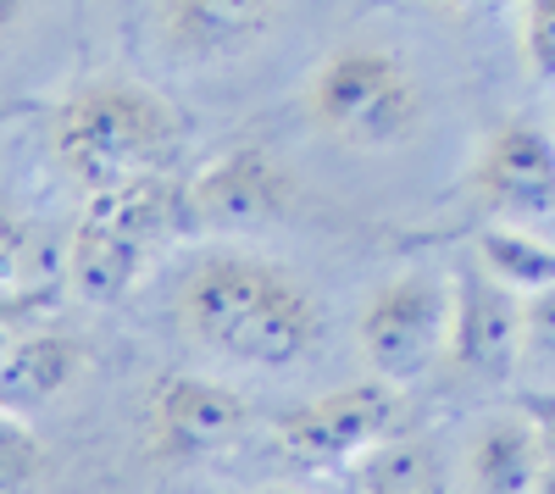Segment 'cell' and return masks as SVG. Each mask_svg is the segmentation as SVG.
<instances>
[{"label": "cell", "mask_w": 555, "mask_h": 494, "mask_svg": "<svg viewBox=\"0 0 555 494\" xmlns=\"http://www.w3.org/2000/svg\"><path fill=\"white\" fill-rule=\"evenodd\" d=\"M172 311L201 350L240 367H289L322 339V306L311 300V289L245 250L201 256L183 273Z\"/></svg>", "instance_id": "1"}, {"label": "cell", "mask_w": 555, "mask_h": 494, "mask_svg": "<svg viewBox=\"0 0 555 494\" xmlns=\"http://www.w3.org/2000/svg\"><path fill=\"white\" fill-rule=\"evenodd\" d=\"M51 140L89 195L167 178L183 151V122L156 89L133 78H89L56 106Z\"/></svg>", "instance_id": "2"}, {"label": "cell", "mask_w": 555, "mask_h": 494, "mask_svg": "<svg viewBox=\"0 0 555 494\" xmlns=\"http://www.w3.org/2000/svg\"><path fill=\"white\" fill-rule=\"evenodd\" d=\"M300 106L322 140H334L345 151H366V156L405 151L428 122V95L416 83V73L389 44H373V39H350L322 56L300 89Z\"/></svg>", "instance_id": "3"}, {"label": "cell", "mask_w": 555, "mask_h": 494, "mask_svg": "<svg viewBox=\"0 0 555 494\" xmlns=\"http://www.w3.org/2000/svg\"><path fill=\"white\" fill-rule=\"evenodd\" d=\"M178 222V195L167 178H145V184H122L89 195L78 229H73V284L89 300H117L139 284L151 256L167 245Z\"/></svg>", "instance_id": "4"}, {"label": "cell", "mask_w": 555, "mask_h": 494, "mask_svg": "<svg viewBox=\"0 0 555 494\" xmlns=\"http://www.w3.org/2000/svg\"><path fill=\"white\" fill-rule=\"evenodd\" d=\"M450 317L455 295L428 273L389 278L356 317V344L384 384H416L428 378L439 355H450Z\"/></svg>", "instance_id": "5"}, {"label": "cell", "mask_w": 555, "mask_h": 494, "mask_svg": "<svg viewBox=\"0 0 555 494\" xmlns=\"http://www.w3.org/2000/svg\"><path fill=\"white\" fill-rule=\"evenodd\" d=\"M467 190L494 222H555V133L528 117L494 122L467 167Z\"/></svg>", "instance_id": "6"}, {"label": "cell", "mask_w": 555, "mask_h": 494, "mask_svg": "<svg viewBox=\"0 0 555 494\" xmlns=\"http://www.w3.org/2000/svg\"><path fill=\"white\" fill-rule=\"evenodd\" d=\"M400 428L395 384H345L322 400H306L300 412L278 422V451L306 472H328L361 461L373 444H384Z\"/></svg>", "instance_id": "7"}, {"label": "cell", "mask_w": 555, "mask_h": 494, "mask_svg": "<svg viewBox=\"0 0 555 494\" xmlns=\"http://www.w3.org/2000/svg\"><path fill=\"white\" fill-rule=\"evenodd\" d=\"M295 167H284L267 145H240L222 151L211 167H201V178L190 184V217L206 222V229H272L295 211Z\"/></svg>", "instance_id": "8"}, {"label": "cell", "mask_w": 555, "mask_h": 494, "mask_svg": "<svg viewBox=\"0 0 555 494\" xmlns=\"http://www.w3.org/2000/svg\"><path fill=\"white\" fill-rule=\"evenodd\" d=\"M289 0H156V39L183 67L256 56L284 28Z\"/></svg>", "instance_id": "9"}, {"label": "cell", "mask_w": 555, "mask_h": 494, "mask_svg": "<svg viewBox=\"0 0 555 494\" xmlns=\"http://www.w3.org/2000/svg\"><path fill=\"white\" fill-rule=\"evenodd\" d=\"M250 422L240 389H228L201 373H172L151 389V451L162 461H195L228 451Z\"/></svg>", "instance_id": "10"}, {"label": "cell", "mask_w": 555, "mask_h": 494, "mask_svg": "<svg viewBox=\"0 0 555 494\" xmlns=\"http://www.w3.org/2000/svg\"><path fill=\"white\" fill-rule=\"evenodd\" d=\"M450 317V362L473 378H512L522 362V295L512 284H500L489 266H467Z\"/></svg>", "instance_id": "11"}, {"label": "cell", "mask_w": 555, "mask_h": 494, "mask_svg": "<svg viewBox=\"0 0 555 494\" xmlns=\"http://www.w3.org/2000/svg\"><path fill=\"white\" fill-rule=\"evenodd\" d=\"M550 467V444L528 412H494L467 439V494H533Z\"/></svg>", "instance_id": "12"}, {"label": "cell", "mask_w": 555, "mask_h": 494, "mask_svg": "<svg viewBox=\"0 0 555 494\" xmlns=\"http://www.w3.org/2000/svg\"><path fill=\"white\" fill-rule=\"evenodd\" d=\"M83 373V350L62 334H34L0 344V406L28 417L44 412L51 400Z\"/></svg>", "instance_id": "13"}, {"label": "cell", "mask_w": 555, "mask_h": 494, "mask_svg": "<svg viewBox=\"0 0 555 494\" xmlns=\"http://www.w3.org/2000/svg\"><path fill=\"white\" fill-rule=\"evenodd\" d=\"M356 494H450L444 456L428 433H389L356 461Z\"/></svg>", "instance_id": "14"}, {"label": "cell", "mask_w": 555, "mask_h": 494, "mask_svg": "<svg viewBox=\"0 0 555 494\" xmlns=\"http://www.w3.org/2000/svg\"><path fill=\"white\" fill-rule=\"evenodd\" d=\"M478 261L500 284H512L517 295L550 289L555 284V245L539 239L533 229H517V222H494V229L478 234Z\"/></svg>", "instance_id": "15"}, {"label": "cell", "mask_w": 555, "mask_h": 494, "mask_svg": "<svg viewBox=\"0 0 555 494\" xmlns=\"http://www.w3.org/2000/svg\"><path fill=\"white\" fill-rule=\"evenodd\" d=\"M522 67L539 89H555V0H517Z\"/></svg>", "instance_id": "16"}, {"label": "cell", "mask_w": 555, "mask_h": 494, "mask_svg": "<svg viewBox=\"0 0 555 494\" xmlns=\"http://www.w3.org/2000/svg\"><path fill=\"white\" fill-rule=\"evenodd\" d=\"M39 439L28 433V422L17 412L0 406V494H23L39 478Z\"/></svg>", "instance_id": "17"}, {"label": "cell", "mask_w": 555, "mask_h": 494, "mask_svg": "<svg viewBox=\"0 0 555 494\" xmlns=\"http://www.w3.org/2000/svg\"><path fill=\"white\" fill-rule=\"evenodd\" d=\"M522 362H555V284L522 295Z\"/></svg>", "instance_id": "18"}, {"label": "cell", "mask_w": 555, "mask_h": 494, "mask_svg": "<svg viewBox=\"0 0 555 494\" xmlns=\"http://www.w3.org/2000/svg\"><path fill=\"white\" fill-rule=\"evenodd\" d=\"M23 256H28V217L12 200H0V284L17 278Z\"/></svg>", "instance_id": "19"}, {"label": "cell", "mask_w": 555, "mask_h": 494, "mask_svg": "<svg viewBox=\"0 0 555 494\" xmlns=\"http://www.w3.org/2000/svg\"><path fill=\"white\" fill-rule=\"evenodd\" d=\"M423 6H434L439 17H455V23H483V17L512 12L517 0H423Z\"/></svg>", "instance_id": "20"}, {"label": "cell", "mask_w": 555, "mask_h": 494, "mask_svg": "<svg viewBox=\"0 0 555 494\" xmlns=\"http://www.w3.org/2000/svg\"><path fill=\"white\" fill-rule=\"evenodd\" d=\"M550 400H555V394H550ZM522 412L539 422V433H544V444H550V456H555V406H544V394H528Z\"/></svg>", "instance_id": "21"}, {"label": "cell", "mask_w": 555, "mask_h": 494, "mask_svg": "<svg viewBox=\"0 0 555 494\" xmlns=\"http://www.w3.org/2000/svg\"><path fill=\"white\" fill-rule=\"evenodd\" d=\"M28 6H34V0H0V39H7V34L28 17Z\"/></svg>", "instance_id": "22"}, {"label": "cell", "mask_w": 555, "mask_h": 494, "mask_svg": "<svg viewBox=\"0 0 555 494\" xmlns=\"http://www.w3.org/2000/svg\"><path fill=\"white\" fill-rule=\"evenodd\" d=\"M261 494H300V489H261Z\"/></svg>", "instance_id": "23"}]
</instances>
